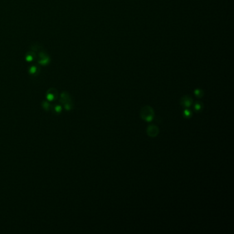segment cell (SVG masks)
Returning <instances> with one entry per match:
<instances>
[{
	"label": "cell",
	"instance_id": "obj_1",
	"mask_svg": "<svg viewBox=\"0 0 234 234\" xmlns=\"http://www.w3.org/2000/svg\"><path fill=\"white\" fill-rule=\"evenodd\" d=\"M37 63L41 66H46L51 62V58L45 50H42L37 53Z\"/></svg>",
	"mask_w": 234,
	"mask_h": 234
},
{
	"label": "cell",
	"instance_id": "obj_2",
	"mask_svg": "<svg viewBox=\"0 0 234 234\" xmlns=\"http://www.w3.org/2000/svg\"><path fill=\"white\" fill-rule=\"evenodd\" d=\"M140 116L146 122H151L155 116V112L152 107L149 106H145L141 109Z\"/></svg>",
	"mask_w": 234,
	"mask_h": 234
},
{
	"label": "cell",
	"instance_id": "obj_3",
	"mask_svg": "<svg viewBox=\"0 0 234 234\" xmlns=\"http://www.w3.org/2000/svg\"><path fill=\"white\" fill-rule=\"evenodd\" d=\"M61 102L64 105L66 110H71L72 108V100L69 93L63 91L61 95Z\"/></svg>",
	"mask_w": 234,
	"mask_h": 234
},
{
	"label": "cell",
	"instance_id": "obj_4",
	"mask_svg": "<svg viewBox=\"0 0 234 234\" xmlns=\"http://www.w3.org/2000/svg\"><path fill=\"white\" fill-rule=\"evenodd\" d=\"M58 96V91L55 88H50L46 93V97L49 102H52L56 100Z\"/></svg>",
	"mask_w": 234,
	"mask_h": 234
},
{
	"label": "cell",
	"instance_id": "obj_5",
	"mask_svg": "<svg viewBox=\"0 0 234 234\" xmlns=\"http://www.w3.org/2000/svg\"><path fill=\"white\" fill-rule=\"evenodd\" d=\"M180 105H181L183 107L189 108V106H192V104H193V100L189 96H185L180 99Z\"/></svg>",
	"mask_w": 234,
	"mask_h": 234
},
{
	"label": "cell",
	"instance_id": "obj_6",
	"mask_svg": "<svg viewBox=\"0 0 234 234\" xmlns=\"http://www.w3.org/2000/svg\"><path fill=\"white\" fill-rule=\"evenodd\" d=\"M40 71H41L40 67L37 64L32 65L29 67L28 69L29 74L32 76H37L38 74H39Z\"/></svg>",
	"mask_w": 234,
	"mask_h": 234
},
{
	"label": "cell",
	"instance_id": "obj_7",
	"mask_svg": "<svg viewBox=\"0 0 234 234\" xmlns=\"http://www.w3.org/2000/svg\"><path fill=\"white\" fill-rule=\"evenodd\" d=\"M37 59V52L32 50H29L25 54V61L27 63H32Z\"/></svg>",
	"mask_w": 234,
	"mask_h": 234
},
{
	"label": "cell",
	"instance_id": "obj_8",
	"mask_svg": "<svg viewBox=\"0 0 234 234\" xmlns=\"http://www.w3.org/2000/svg\"><path fill=\"white\" fill-rule=\"evenodd\" d=\"M147 133L150 137H156L159 134V128L155 125H150L147 129Z\"/></svg>",
	"mask_w": 234,
	"mask_h": 234
},
{
	"label": "cell",
	"instance_id": "obj_9",
	"mask_svg": "<svg viewBox=\"0 0 234 234\" xmlns=\"http://www.w3.org/2000/svg\"><path fill=\"white\" fill-rule=\"evenodd\" d=\"M30 50L37 53L38 52L41 51V50H43V47L42 45H41V44L39 43H34L32 44V45H31Z\"/></svg>",
	"mask_w": 234,
	"mask_h": 234
},
{
	"label": "cell",
	"instance_id": "obj_10",
	"mask_svg": "<svg viewBox=\"0 0 234 234\" xmlns=\"http://www.w3.org/2000/svg\"><path fill=\"white\" fill-rule=\"evenodd\" d=\"M194 110L196 112H199L202 110L203 108V104L201 102H198V101L196 102V103L194 104Z\"/></svg>",
	"mask_w": 234,
	"mask_h": 234
},
{
	"label": "cell",
	"instance_id": "obj_11",
	"mask_svg": "<svg viewBox=\"0 0 234 234\" xmlns=\"http://www.w3.org/2000/svg\"><path fill=\"white\" fill-rule=\"evenodd\" d=\"M183 116H184L185 118H187V119L190 118L192 116V111L189 110V109H185L184 111H183Z\"/></svg>",
	"mask_w": 234,
	"mask_h": 234
},
{
	"label": "cell",
	"instance_id": "obj_12",
	"mask_svg": "<svg viewBox=\"0 0 234 234\" xmlns=\"http://www.w3.org/2000/svg\"><path fill=\"white\" fill-rule=\"evenodd\" d=\"M194 94L197 97L200 98V97H202L203 96L204 92L202 89H196L194 90Z\"/></svg>",
	"mask_w": 234,
	"mask_h": 234
}]
</instances>
